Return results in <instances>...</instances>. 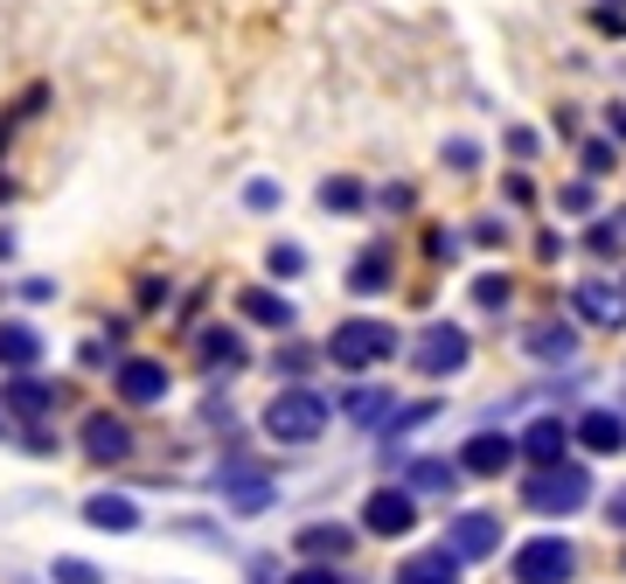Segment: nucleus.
Listing matches in <instances>:
<instances>
[{"label":"nucleus","instance_id":"obj_1","mask_svg":"<svg viewBox=\"0 0 626 584\" xmlns=\"http://www.w3.org/2000/svg\"><path fill=\"white\" fill-rule=\"evenodd\" d=\"M404 328L390 321V313H342L327 334H321V362L334 369V376H383L390 362H404Z\"/></svg>","mask_w":626,"mask_h":584},{"label":"nucleus","instance_id":"obj_2","mask_svg":"<svg viewBox=\"0 0 626 584\" xmlns=\"http://www.w3.org/2000/svg\"><path fill=\"white\" fill-rule=\"evenodd\" d=\"M334 424V396L321 383H272V396L258 404V439L279 453H313Z\"/></svg>","mask_w":626,"mask_h":584},{"label":"nucleus","instance_id":"obj_3","mask_svg":"<svg viewBox=\"0 0 626 584\" xmlns=\"http://www.w3.org/2000/svg\"><path fill=\"white\" fill-rule=\"evenodd\" d=\"M209 494L223 501L230 522H265L279 509V466L258 460L244 439H230V453H216V466H209Z\"/></svg>","mask_w":626,"mask_h":584},{"label":"nucleus","instance_id":"obj_4","mask_svg":"<svg viewBox=\"0 0 626 584\" xmlns=\"http://www.w3.org/2000/svg\"><path fill=\"white\" fill-rule=\"evenodd\" d=\"M70 453L84 460V466H98V473H125V466L147 453L140 417L119 411V404H91L84 417H77V432H70Z\"/></svg>","mask_w":626,"mask_h":584},{"label":"nucleus","instance_id":"obj_5","mask_svg":"<svg viewBox=\"0 0 626 584\" xmlns=\"http://www.w3.org/2000/svg\"><path fill=\"white\" fill-rule=\"evenodd\" d=\"M598 501V481L585 460H557V466H529L522 473V515H543V522H571Z\"/></svg>","mask_w":626,"mask_h":584},{"label":"nucleus","instance_id":"obj_6","mask_svg":"<svg viewBox=\"0 0 626 584\" xmlns=\"http://www.w3.org/2000/svg\"><path fill=\"white\" fill-rule=\"evenodd\" d=\"M104 404L133 411V417H153L174 404V362L153 355V349H125L112 362V376H104Z\"/></svg>","mask_w":626,"mask_h":584},{"label":"nucleus","instance_id":"obj_7","mask_svg":"<svg viewBox=\"0 0 626 584\" xmlns=\"http://www.w3.org/2000/svg\"><path fill=\"white\" fill-rule=\"evenodd\" d=\"M189 362H195L202 383H238V376H251L265 355L251 349V328L230 313V321H202V328L189 334Z\"/></svg>","mask_w":626,"mask_h":584},{"label":"nucleus","instance_id":"obj_8","mask_svg":"<svg viewBox=\"0 0 626 584\" xmlns=\"http://www.w3.org/2000/svg\"><path fill=\"white\" fill-rule=\"evenodd\" d=\"M63 411H77V376H49V369L0 376V417H8V432H21V424H57Z\"/></svg>","mask_w":626,"mask_h":584},{"label":"nucleus","instance_id":"obj_9","mask_svg":"<svg viewBox=\"0 0 626 584\" xmlns=\"http://www.w3.org/2000/svg\"><path fill=\"white\" fill-rule=\"evenodd\" d=\"M404 362H411V376H425V383H453V376L474 369V334L460 321H425L404 341Z\"/></svg>","mask_w":626,"mask_h":584},{"label":"nucleus","instance_id":"obj_10","mask_svg":"<svg viewBox=\"0 0 626 584\" xmlns=\"http://www.w3.org/2000/svg\"><path fill=\"white\" fill-rule=\"evenodd\" d=\"M585 550L564 536V528H543V536L508 550V584H578Z\"/></svg>","mask_w":626,"mask_h":584},{"label":"nucleus","instance_id":"obj_11","mask_svg":"<svg viewBox=\"0 0 626 584\" xmlns=\"http://www.w3.org/2000/svg\"><path fill=\"white\" fill-rule=\"evenodd\" d=\"M417 522H425V501H417L404 481H376L370 494H362V509H355L362 543H404V536H417Z\"/></svg>","mask_w":626,"mask_h":584},{"label":"nucleus","instance_id":"obj_12","mask_svg":"<svg viewBox=\"0 0 626 584\" xmlns=\"http://www.w3.org/2000/svg\"><path fill=\"white\" fill-rule=\"evenodd\" d=\"M230 313L251 328V334H265V341H279V334H300V300L285 285H272V279H251V285H238L230 292Z\"/></svg>","mask_w":626,"mask_h":584},{"label":"nucleus","instance_id":"obj_13","mask_svg":"<svg viewBox=\"0 0 626 584\" xmlns=\"http://www.w3.org/2000/svg\"><path fill=\"white\" fill-rule=\"evenodd\" d=\"M438 543H446L453 556H466V564H487V556H502L508 522L494 515V509H446V528H438Z\"/></svg>","mask_w":626,"mask_h":584},{"label":"nucleus","instance_id":"obj_14","mask_svg":"<svg viewBox=\"0 0 626 584\" xmlns=\"http://www.w3.org/2000/svg\"><path fill=\"white\" fill-rule=\"evenodd\" d=\"M285 550H293V564H349V556L362 550V528L342 522V515H313V522H300L293 536H285Z\"/></svg>","mask_w":626,"mask_h":584},{"label":"nucleus","instance_id":"obj_15","mask_svg":"<svg viewBox=\"0 0 626 584\" xmlns=\"http://www.w3.org/2000/svg\"><path fill=\"white\" fill-rule=\"evenodd\" d=\"M460 473L466 481H508V473L522 466V453H515V432H502V424H474V432L460 439Z\"/></svg>","mask_w":626,"mask_h":584},{"label":"nucleus","instance_id":"obj_16","mask_svg":"<svg viewBox=\"0 0 626 584\" xmlns=\"http://www.w3.org/2000/svg\"><path fill=\"white\" fill-rule=\"evenodd\" d=\"M397 404H404V396L390 390V376H349L342 390H334V417L355 424V432H383Z\"/></svg>","mask_w":626,"mask_h":584},{"label":"nucleus","instance_id":"obj_17","mask_svg":"<svg viewBox=\"0 0 626 584\" xmlns=\"http://www.w3.org/2000/svg\"><path fill=\"white\" fill-rule=\"evenodd\" d=\"M77 522L98 528V536H140L147 509H140V494H125V487H91L84 501H77Z\"/></svg>","mask_w":626,"mask_h":584},{"label":"nucleus","instance_id":"obj_18","mask_svg":"<svg viewBox=\"0 0 626 584\" xmlns=\"http://www.w3.org/2000/svg\"><path fill=\"white\" fill-rule=\"evenodd\" d=\"M571 445L585 460H619L626 453V404H585L571 417Z\"/></svg>","mask_w":626,"mask_h":584},{"label":"nucleus","instance_id":"obj_19","mask_svg":"<svg viewBox=\"0 0 626 584\" xmlns=\"http://www.w3.org/2000/svg\"><path fill=\"white\" fill-rule=\"evenodd\" d=\"M342 292L349 300H383V292H397V251H390V236H370V244L349 258Z\"/></svg>","mask_w":626,"mask_h":584},{"label":"nucleus","instance_id":"obj_20","mask_svg":"<svg viewBox=\"0 0 626 584\" xmlns=\"http://www.w3.org/2000/svg\"><path fill=\"white\" fill-rule=\"evenodd\" d=\"M42 362H49V334L29 313H0V376H29Z\"/></svg>","mask_w":626,"mask_h":584},{"label":"nucleus","instance_id":"obj_21","mask_svg":"<svg viewBox=\"0 0 626 584\" xmlns=\"http://www.w3.org/2000/svg\"><path fill=\"white\" fill-rule=\"evenodd\" d=\"M397 481H404L417 501H453V494L466 487V473H460L453 453H411V460L397 466Z\"/></svg>","mask_w":626,"mask_h":584},{"label":"nucleus","instance_id":"obj_22","mask_svg":"<svg viewBox=\"0 0 626 584\" xmlns=\"http://www.w3.org/2000/svg\"><path fill=\"white\" fill-rule=\"evenodd\" d=\"M515 453H522V466H557V460H571V453H578V445H571V417H557V411L529 417L515 432Z\"/></svg>","mask_w":626,"mask_h":584},{"label":"nucleus","instance_id":"obj_23","mask_svg":"<svg viewBox=\"0 0 626 584\" xmlns=\"http://www.w3.org/2000/svg\"><path fill=\"white\" fill-rule=\"evenodd\" d=\"M390 584H466V556H453L446 543L404 550L397 564H390Z\"/></svg>","mask_w":626,"mask_h":584},{"label":"nucleus","instance_id":"obj_24","mask_svg":"<svg viewBox=\"0 0 626 584\" xmlns=\"http://www.w3.org/2000/svg\"><path fill=\"white\" fill-rule=\"evenodd\" d=\"M522 355L543 362V369H571V362H578V321H557V313L529 321V328H522Z\"/></svg>","mask_w":626,"mask_h":584},{"label":"nucleus","instance_id":"obj_25","mask_svg":"<svg viewBox=\"0 0 626 584\" xmlns=\"http://www.w3.org/2000/svg\"><path fill=\"white\" fill-rule=\"evenodd\" d=\"M571 313L585 328H626V279H585L571 292Z\"/></svg>","mask_w":626,"mask_h":584},{"label":"nucleus","instance_id":"obj_26","mask_svg":"<svg viewBox=\"0 0 626 584\" xmlns=\"http://www.w3.org/2000/svg\"><path fill=\"white\" fill-rule=\"evenodd\" d=\"M321 341H300V334H279L272 355H265V376L272 383H321Z\"/></svg>","mask_w":626,"mask_h":584},{"label":"nucleus","instance_id":"obj_27","mask_svg":"<svg viewBox=\"0 0 626 584\" xmlns=\"http://www.w3.org/2000/svg\"><path fill=\"white\" fill-rule=\"evenodd\" d=\"M195 432H209V439H244V411H238V396H230V383H202Z\"/></svg>","mask_w":626,"mask_h":584},{"label":"nucleus","instance_id":"obj_28","mask_svg":"<svg viewBox=\"0 0 626 584\" xmlns=\"http://www.w3.org/2000/svg\"><path fill=\"white\" fill-rule=\"evenodd\" d=\"M446 417V396H404L397 411H390V424L376 432V445H404V439H417L425 424H438Z\"/></svg>","mask_w":626,"mask_h":584},{"label":"nucleus","instance_id":"obj_29","mask_svg":"<svg viewBox=\"0 0 626 584\" xmlns=\"http://www.w3.org/2000/svg\"><path fill=\"white\" fill-rule=\"evenodd\" d=\"M168 536L195 543V550H216V556H238V543H230L223 515H168Z\"/></svg>","mask_w":626,"mask_h":584},{"label":"nucleus","instance_id":"obj_30","mask_svg":"<svg viewBox=\"0 0 626 584\" xmlns=\"http://www.w3.org/2000/svg\"><path fill=\"white\" fill-rule=\"evenodd\" d=\"M306 244H293V236H272V244H265V279L272 285H300L306 279Z\"/></svg>","mask_w":626,"mask_h":584},{"label":"nucleus","instance_id":"obj_31","mask_svg":"<svg viewBox=\"0 0 626 584\" xmlns=\"http://www.w3.org/2000/svg\"><path fill=\"white\" fill-rule=\"evenodd\" d=\"M313 202H321L327 217H362V209H370V189H362L355 174H327V181H321V195H313Z\"/></svg>","mask_w":626,"mask_h":584},{"label":"nucleus","instance_id":"obj_32","mask_svg":"<svg viewBox=\"0 0 626 584\" xmlns=\"http://www.w3.org/2000/svg\"><path fill=\"white\" fill-rule=\"evenodd\" d=\"M174 300H181V292H174L168 272H147V279L133 285V313H140V321H161V313H174Z\"/></svg>","mask_w":626,"mask_h":584},{"label":"nucleus","instance_id":"obj_33","mask_svg":"<svg viewBox=\"0 0 626 584\" xmlns=\"http://www.w3.org/2000/svg\"><path fill=\"white\" fill-rule=\"evenodd\" d=\"M119 355H125V349H112L104 334H84V341L70 349V376H112V362H119Z\"/></svg>","mask_w":626,"mask_h":584},{"label":"nucleus","instance_id":"obj_34","mask_svg":"<svg viewBox=\"0 0 626 584\" xmlns=\"http://www.w3.org/2000/svg\"><path fill=\"white\" fill-rule=\"evenodd\" d=\"M49 584H112V571H104V564H91V556H49V571H42Z\"/></svg>","mask_w":626,"mask_h":584},{"label":"nucleus","instance_id":"obj_35","mask_svg":"<svg viewBox=\"0 0 626 584\" xmlns=\"http://www.w3.org/2000/svg\"><path fill=\"white\" fill-rule=\"evenodd\" d=\"M466 292H474L481 313H508V306H515V279H508V272H481Z\"/></svg>","mask_w":626,"mask_h":584},{"label":"nucleus","instance_id":"obj_36","mask_svg":"<svg viewBox=\"0 0 626 584\" xmlns=\"http://www.w3.org/2000/svg\"><path fill=\"white\" fill-rule=\"evenodd\" d=\"M238 202L251 209V217H279V209H285V181H272V174H251Z\"/></svg>","mask_w":626,"mask_h":584},{"label":"nucleus","instance_id":"obj_37","mask_svg":"<svg viewBox=\"0 0 626 584\" xmlns=\"http://www.w3.org/2000/svg\"><path fill=\"white\" fill-rule=\"evenodd\" d=\"M8 439L29 460H63V432H57V424H21V432H8Z\"/></svg>","mask_w":626,"mask_h":584},{"label":"nucleus","instance_id":"obj_38","mask_svg":"<svg viewBox=\"0 0 626 584\" xmlns=\"http://www.w3.org/2000/svg\"><path fill=\"white\" fill-rule=\"evenodd\" d=\"M585 251H592V258H619V251H626V217H613V223L598 217V223L585 230Z\"/></svg>","mask_w":626,"mask_h":584},{"label":"nucleus","instance_id":"obj_39","mask_svg":"<svg viewBox=\"0 0 626 584\" xmlns=\"http://www.w3.org/2000/svg\"><path fill=\"white\" fill-rule=\"evenodd\" d=\"M279 584H355L349 564H293V571H279Z\"/></svg>","mask_w":626,"mask_h":584},{"label":"nucleus","instance_id":"obj_40","mask_svg":"<svg viewBox=\"0 0 626 584\" xmlns=\"http://www.w3.org/2000/svg\"><path fill=\"white\" fill-rule=\"evenodd\" d=\"M460 251H466V230H446V223L425 230V258H432V264H453Z\"/></svg>","mask_w":626,"mask_h":584},{"label":"nucleus","instance_id":"obj_41","mask_svg":"<svg viewBox=\"0 0 626 584\" xmlns=\"http://www.w3.org/2000/svg\"><path fill=\"white\" fill-rule=\"evenodd\" d=\"M557 209H564V217H592V209H598V189H592L585 174L564 181V189H557Z\"/></svg>","mask_w":626,"mask_h":584},{"label":"nucleus","instance_id":"obj_42","mask_svg":"<svg viewBox=\"0 0 626 584\" xmlns=\"http://www.w3.org/2000/svg\"><path fill=\"white\" fill-rule=\"evenodd\" d=\"M370 209H383V217H411V209H417V189H411V181H390V189L370 195Z\"/></svg>","mask_w":626,"mask_h":584},{"label":"nucleus","instance_id":"obj_43","mask_svg":"<svg viewBox=\"0 0 626 584\" xmlns=\"http://www.w3.org/2000/svg\"><path fill=\"white\" fill-rule=\"evenodd\" d=\"M578 161H585V181L613 174V168H619V140H585V153H578Z\"/></svg>","mask_w":626,"mask_h":584},{"label":"nucleus","instance_id":"obj_44","mask_svg":"<svg viewBox=\"0 0 626 584\" xmlns=\"http://www.w3.org/2000/svg\"><path fill=\"white\" fill-rule=\"evenodd\" d=\"M14 300H21V306H57V300H63V285L49 279V272H36V279H21V285H14Z\"/></svg>","mask_w":626,"mask_h":584},{"label":"nucleus","instance_id":"obj_45","mask_svg":"<svg viewBox=\"0 0 626 584\" xmlns=\"http://www.w3.org/2000/svg\"><path fill=\"white\" fill-rule=\"evenodd\" d=\"M202 306H209V285L181 292V300H174V334H195V328H202Z\"/></svg>","mask_w":626,"mask_h":584},{"label":"nucleus","instance_id":"obj_46","mask_svg":"<svg viewBox=\"0 0 626 584\" xmlns=\"http://www.w3.org/2000/svg\"><path fill=\"white\" fill-rule=\"evenodd\" d=\"M438 161H446L453 174H474L481 168V140H446V147H438Z\"/></svg>","mask_w":626,"mask_h":584},{"label":"nucleus","instance_id":"obj_47","mask_svg":"<svg viewBox=\"0 0 626 584\" xmlns=\"http://www.w3.org/2000/svg\"><path fill=\"white\" fill-rule=\"evenodd\" d=\"M502 147H508V161H536V153H543L536 125H508V132H502Z\"/></svg>","mask_w":626,"mask_h":584},{"label":"nucleus","instance_id":"obj_48","mask_svg":"<svg viewBox=\"0 0 626 584\" xmlns=\"http://www.w3.org/2000/svg\"><path fill=\"white\" fill-rule=\"evenodd\" d=\"M133 328H140V313H133V306H119V313H104V321H98V334L112 341V349H119V341H133Z\"/></svg>","mask_w":626,"mask_h":584},{"label":"nucleus","instance_id":"obj_49","mask_svg":"<svg viewBox=\"0 0 626 584\" xmlns=\"http://www.w3.org/2000/svg\"><path fill=\"white\" fill-rule=\"evenodd\" d=\"M598 509H606V528H613V536H626V481H613L606 494H598Z\"/></svg>","mask_w":626,"mask_h":584},{"label":"nucleus","instance_id":"obj_50","mask_svg":"<svg viewBox=\"0 0 626 584\" xmlns=\"http://www.w3.org/2000/svg\"><path fill=\"white\" fill-rule=\"evenodd\" d=\"M466 236H474L481 251H508V223H502V217H481V223L466 230Z\"/></svg>","mask_w":626,"mask_h":584},{"label":"nucleus","instance_id":"obj_51","mask_svg":"<svg viewBox=\"0 0 626 584\" xmlns=\"http://www.w3.org/2000/svg\"><path fill=\"white\" fill-rule=\"evenodd\" d=\"M502 195H508L515 209H529V202H536V181H529V174H522V168H515V174L502 181Z\"/></svg>","mask_w":626,"mask_h":584},{"label":"nucleus","instance_id":"obj_52","mask_svg":"<svg viewBox=\"0 0 626 584\" xmlns=\"http://www.w3.org/2000/svg\"><path fill=\"white\" fill-rule=\"evenodd\" d=\"M564 251H571V236H564V230H536V258H543V264H557Z\"/></svg>","mask_w":626,"mask_h":584},{"label":"nucleus","instance_id":"obj_53","mask_svg":"<svg viewBox=\"0 0 626 584\" xmlns=\"http://www.w3.org/2000/svg\"><path fill=\"white\" fill-rule=\"evenodd\" d=\"M21 258V236H14V223H0V264H14Z\"/></svg>","mask_w":626,"mask_h":584},{"label":"nucleus","instance_id":"obj_54","mask_svg":"<svg viewBox=\"0 0 626 584\" xmlns=\"http://www.w3.org/2000/svg\"><path fill=\"white\" fill-rule=\"evenodd\" d=\"M0 202H14V174H0Z\"/></svg>","mask_w":626,"mask_h":584},{"label":"nucleus","instance_id":"obj_55","mask_svg":"<svg viewBox=\"0 0 626 584\" xmlns=\"http://www.w3.org/2000/svg\"><path fill=\"white\" fill-rule=\"evenodd\" d=\"M619 571H626V550H619Z\"/></svg>","mask_w":626,"mask_h":584}]
</instances>
